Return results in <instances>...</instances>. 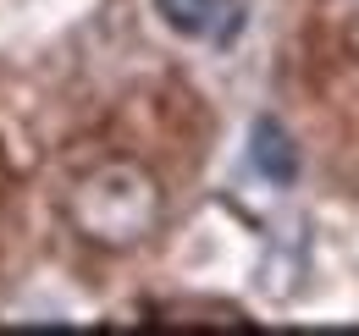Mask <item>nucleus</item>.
Returning <instances> with one entry per match:
<instances>
[{
    "instance_id": "f257e3e1",
    "label": "nucleus",
    "mask_w": 359,
    "mask_h": 336,
    "mask_svg": "<svg viewBox=\"0 0 359 336\" xmlns=\"http://www.w3.org/2000/svg\"><path fill=\"white\" fill-rule=\"evenodd\" d=\"M161 215H166V193L138 160H105V166L83 171L67 193L72 232L111 253L138 248L144 237H155Z\"/></svg>"
},
{
    "instance_id": "f03ea898",
    "label": "nucleus",
    "mask_w": 359,
    "mask_h": 336,
    "mask_svg": "<svg viewBox=\"0 0 359 336\" xmlns=\"http://www.w3.org/2000/svg\"><path fill=\"white\" fill-rule=\"evenodd\" d=\"M161 22L182 34V39H210L226 44L238 28H243V6L238 0H155Z\"/></svg>"
},
{
    "instance_id": "7ed1b4c3",
    "label": "nucleus",
    "mask_w": 359,
    "mask_h": 336,
    "mask_svg": "<svg viewBox=\"0 0 359 336\" xmlns=\"http://www.w3.org/2000/svg\"><path fill=\"white\" fill-rule=\"evenodd\" d=\"M249 166L266 182H276V188H287L299 176V144L276 116H255V127H249Z\"/></svg>"
}]
</instances>
